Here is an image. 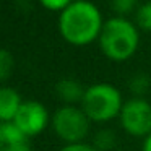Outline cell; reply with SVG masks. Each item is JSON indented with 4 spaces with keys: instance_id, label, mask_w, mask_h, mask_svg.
I'll list each match as a JSON object with an SVG mask.
<instances>
[{
    "instance_id": "obj_1",
    "label": "cell",
    "mask_w": 151,
    "mask_h": 151,
    "mask_svg": "<svg viewBox=\"0 0 151 151\" xmlns=\"http://www.w3.org/2000/svg\"><path fill=\"white\" fill-rule=\"evenodd\" d=\"M102 26L99 8L88 0H75L59 17V33L72 46H88L99 39Z\"/></svg>"
},
{
    "instance_id": "obj_2",
    "label": "cell",
    "mask_w": 151,
    "mask_h": 151,
    "mask_svg": "<svg viewBox=\"0 0 151 151\" xmlns=\"http://www.w3.org/2000/svg\"><path fill=\"white\" fill-rule=\"evenodd\" d=\"M98 41L102 54L109 60L125 62L137 52L140 44V34H138V28L130 20L124 17H114L104 21Z\"/></svg>"
},
{
    "instance_id": "obj_3",
    "label": "cell",
    "mask_w": 151,
    "mask_h": 151,
    "mask_svg": "<svg viewBox=\"0 0 151 151\" xmlns=\"http://www.w3.org/2000/svg\"><path fill=\"white\" fill-rule=\"evenodd\" d=\"M124 107L122 94L111 83H94L86 88L81 109L88 119L96 124H104L119 117Z\"/></svg>"
},
{
    "instance_id": "obj_4",
    "label": "cell",
    "mask_w": 151,
    "mask_h": 151,
    "mask_svg": "<svg viewBox=\"0 0 151 151\" xmlns=\"http://www.w3.org/2000/svg\"><path fill=\"white\" fill-rule=\"evenodd\" d=\"M89 124L91 120L85 111L76 106H62L52 115L54 133L65 141V145L83 143L89 133Z\"/></svg>"
},
{
    "instance_id": "obj_5",
    "label": "cell",
    "mask_w": 151,
    "mask_h": 151,
    "mask_svg": "<svg viewBox=\"0 0 151 151\" xmlns=\"http://www.w3.org/2000/svg\"><path fill=\"white\" fill-rule=\"evenodd\" d=\"M120 125L128 135L146 138L151 133V104L145 98H132L124 102L120 111Z\"/></svg>"
},
{
    "instance_id": "obj_6",
    "label": "cell",
    "mask_w": 151,
    "mask_h": 151,
    "mask_svg": "<svg viewBox=\"0 0 151 151\" xmlns=\"http://www.w3.org/2000/svg\"><path fill=\"white\" fill-rule=\"evenodd\" d=\"M13 122L21 128L28 138L42 133L49 124V112L39 101H23Z\"/></svg>"
},
{
    "instance_id": "obj_7",
    "label": "cell",
    "mask_w": 151,
    "mask_h": 151,
    "mask_svg": "<svg viewBox=\"0 0 151 151\" xmlns=\"http://www.w3.org/2000/svg\"><path fill=\"white\" fill-rule=\"evenodd\" d=\"M21 104H23V101L17 89L10 88V86H2V89H0V119H2V122L13 120Z\"/></svg>"
},
{
    "instance_id": "obj_8",
    "label": "cell",
    "mask_w": 151,
    "mask_h": 151,
    "mask_svg": "<svg viewBox=\"0 0 151 151\" xmlns=\"http://www.w3.org/2000/svg\"><path fill=\"white\" fill-rule=\"evenodd\" d=\"M85 91L86 89L81 86V83L73 78H63L55 85L57 96H59V99H62L65 102V106H75V102L81 104Z\"/></svg>"
},
{
    "instance_id": "obj_9",
    "label": "cell",
    "mask_w": 151,
    "mask_h": 151,
    "mask_svg": "<svg viewBox=\"0 0 151 151\" xmlns=\"http://www.w3.org/2000/svg\"><path fill=\"white\" fill-rule=\"evenodd\" d=\"M24 141H28V137L13 120L0 124V145L2 146H10V145H18Z\"/></svg>"
},
{
    "instance_id": "obj_10",
    "label": "cell",
    "mask_w": 151,
    "mask_h": 151,
    "mask_svg": "<svg viewBox=\"0 0 151 151\" xmlns=\"http://www.w3.org/2000/svg\"><path fill=\"white\" fill-rule=\"evenodd\" d=\"M115 145H117V137L109 128L99 130L93 138V146L96 148V151H115Z\"/></svg>"
},
{
    "instance_id": "obj_11",
    "label": "cell",
    "mask_w": 151,
    "mask_h": 151,
    "mask_svg": "<svg viewBox=\"0 0 151 151\" xmlns=\"http://www.w3.org/2000/svg\"><path fill=\"white\" fill-rule=\"evenodd\" d=\"M150 85L151 80L146 73H137L128 81V88L135 94V98H143V94H146L148 89H150Z\"/></svg>"
},
{
    "instance_id": "obj_12",
    "label": "cell",
    "mask_w": 151,
    "mask_h": 151,
    "mask_svg": "<svg viewBox=\"0 0 151 151\" xmlns=\"http://www.w3.org/2000/svg\"><path fill=\"white\" fill-rule=\"evenodd\" d=\"M135 20H137V26L140 29L151 33V2H146L137 8Z\"/></svg>"
},
{
    "instance_id": "obj_13",
    "label": "cell",
    "mask_w": 151,
    "mask_h": 151,
    "mask_svg": "<svg viewBox=\"0 0 151 151\" xmlns=\"http://www.w3.org/2000/svg\"><path fill=\"white\" fill-rule=\"evenodd\" d=\"M13 67H15L13 55L7 49H2L0 50V80H2V83H5L10 78V75L13 73Z\"/></svg>"
},
{
    "instance_id": "obj_14",
    "label": "cell",
    "mask_w": 151,
    "mask_h": 151,
    "mask_svg": "<svg viewBox=\"0 0 151 151\" xmlns=\"http://www.w3.org/2000/svg\"><path fill=\"white\" fill-rule=\"evenodd\" d=\"M111 7L112 10L117 13V17H124L125 15H130L132 12H137L138 0H111Z\"/></svg>"
},
{
    "instance_id": "obj_15",
    "label": "cell",
    "mask_w": 151,
    "mask_h": 151,
    "mask_svg": "<svg viewBox=\"0 0 151 151\" xmlns=\"http://www.w3.org/2000/svg\"><path fill=\"white\" fill-rule=\"evenodd\" d=\"M41 5L50 12H60L62 13L68 5L73 4V0H39Z\"/></svg>"
},
{
    "instance_id": "obj_16",
    "label": "cell",
    "mask_w": 151,
    "mask_h": 151,
    "mask_svg": "<svg viewBox=\"0 0 151 151\" xmlns=\"http://www.w3.org/2000/svg\"><path fill=\"white\" fill-rule=\"evenodd\" d=\"M60 151H96V148L88 143H73V145H65Z\"/></svg>"
},
{
    "instance_id": "obj_17",
    "label": "cell",
    "mask_w": 151,
    "mask_h": 151,
    "mask_svg": "<svg viewBox=\"0 0 151 151\" xmlns=\"http://www.w3.org/2000/svg\"><path fill=\"white\" fill-rule=\"evenodd\" d=\"M0 151H33V150L28 145V141H24V143L10 145V146H0Z\"/></svg>"
},
{
    "instance_id": "obj_18",
    "label": "cell",
    "mask_w": 151,
    "mask_h": 151,
    "mask_svg": "<svg viewBox=\"0 0 151 151\" xmlns=\"http://www.w3.org/2000/svg\"><path fill=\"white\" fill-rule=\"evenodd\" d=\"M141 151H151V133L146 138H143V148Z\"/></svg>"
},
{
    "instance_id": "obj_19",
    "label": "cell",
    "mask_w": 151,
    "mask_h": 151,
    "mask_svg": "<svg viewBox=\"0 0 151 151\" xmlns=\"http://www.w3.org/2000/svg\"><path fill=\"white\" fill-rule=\"evenodd\" d=\"M115 151H119V150H115Z\"/></svg>"
}]
</instances>
